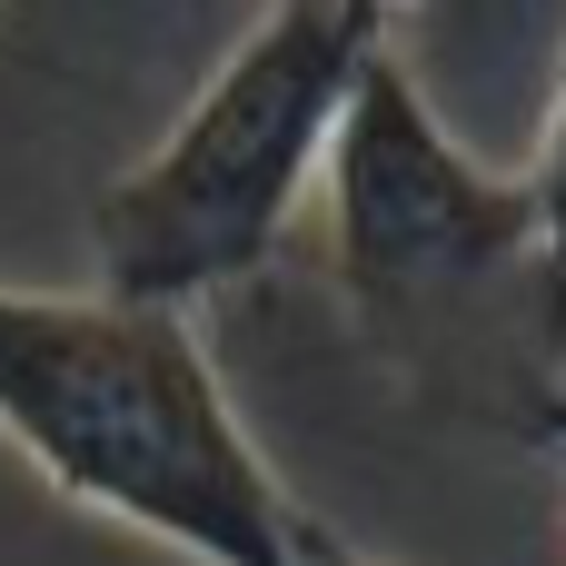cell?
Wrapping results in <instances>:
<instances>
[{
  "mask_svg": "<svg viewBox=\"0 0 566 566\" xmlns=\"http://www.w3.org/2000/svg\"><path fill=\"white\" fill-rule=\"evenodd\" d=\"M328 259L388 378L458 428L547 448L566 438V308L547 279L537 199L448 139L388 50L328 159Z\"/></svg>",
  "mask_w": 566,
  "mask_h": 566,
  "instance_id": "cell-1",
  "label": "cell"
},
{
  "mask_svg": "<svg viewBox=\"0 0 566 566\" xmlns=\"http://www.w3.org/2000/svg\"><path fill=\"white\" fill-rule=\"evenodd\" d=\"M0 448L189 566H308L338 527L269 468L199 318L0 279Z\"/></svg>",
  "mask_w": 566,
  "mask_h": 566,
  "instance_id": "cell-2",
  "label": "cell"
},
{
  "mask_svg": "<svg viewBox=\"0 0 566 566\" xmlns=\"http://www.w3.org/2000/svg\"><path fill=\"white\" fill-rule=\"evenodd\" d=\"M388 50H398L388 0L259 10L189 90V109L90 199V289L199 318L219 289L259 279L298 229V209L328 189L338 129Z\"/></svg>",
  "mask_w": 566,
  "mask_h": 566,
  "instance_id": "cell-3",
  "label": "cell"
},
{
  "mask_svg": "<svg viewBox=\"0 0 566 566\" xmlns=\"http://www.w3.org/2000/svg\"><path fill=\"white\" fill-rule=\"evenodd\" d=\"M527 199H537V239H547V279H557V308H566V60H557V99H547V129L537 149L517 159Z\"/></svg>",
  "mask_w": 566,
  "mask_h": 566,
  "instance_id": "cell-4",
  "label": "cell"
},
{
  "mask_svg": "<svg viewBox=\"0 0 566 566\" xmlns=\"http://www.w3.org/2000/svg\"><path fill=\"white\" fill-rule=\"evenodd\" d=\"M308 566H388V557H368V547H348V537H328V547H318Z\"/></svg>",
  "mask_w": 566,
  "mask_h": 566,
  "instance_id": "cell-5",
  "label": "cell"
},
{
  "mask_svg": "<svg viewBox=\"0 0 566 566\" xmlns=\"http://www.w3.org/2000/svg\"><path fill=\"white\" fill-rule=\"evenodd\" d=\"M557 468H566V448H557Z\"/></svg>",
  "mask_w": 566,
  "mask_h": 566,
  "instance_id": "cell-6",
  "label": "cell"
},
{
  "mask_svg": "<svg viewBox=\"0 0 566 566\" xmlns=\"http://www.w3.org/2000/svg\"><path fill=\"white\" fill-rule=\"evenodd\" d=\"M557 448H566V438H557Z\"/></svg>",
  "mask_w": 566,
  "mask_h": 566,
  "instance_id": "cell-7",
  "label": "cell"
}]
</instances>
